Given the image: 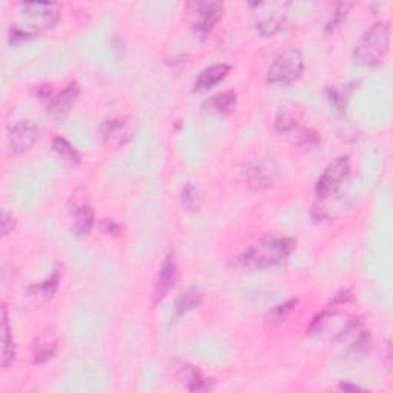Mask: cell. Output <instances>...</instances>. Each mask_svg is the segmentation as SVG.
<instances>
[{"label":"cell","instance_id":"obj_14","mask_svg":"<svg viewBox=\"0 0 393 393\" xmlns=\"http://www.w3.org/2000/svg\"><path fill=\"white\" fill-rule=\"evenodd\" d=\"M72 220H74V232L79 237H85L91 232L94 226V210L92 208L85 203V201H75L74 208L71 209Z\"/></svg>","mask_w":393,"mask_h":393},{"label":"cell","instance_id":"obj_5","mask_svg":"<svg viewBox=\"0 0 393 393\" xmlns=\"http://www.w3.org/2000/svg\"><path fill=\"white\" fill-rule=\"evenodd\" d=\"M350 172V157L349 156H340L335 160H332L328 166H325L323 176L316 180L315 193L320 198H328L333 193H337V189L341 186V183L349 176Z\"/></svg>","mask_w":393,"mask_h":393},{"label":"cell","instance_id":"obj_24","mask_svg":"<svg viewBox=\"0 0 393 393\" xmlns=\"http://www.w3.org/2000/svg\"><path fill=\"white\" fill-rule=\"evenodd\" d=\"M102 229L108 235H117L120 232V227L112 220H102Z\"/></svg>","mask_w":393,"mask_h":393},{"label":"cell","instance_id":"obj_13","mask_svg":"<svg viewBox=\"0 0 393 393\" xmlns=\"http://www.w3.org/2000/svg\"><path fill=\"white\" fill-rule=\"evenodd\" d=\"M59 283H60V274L59 271H55L50 278H46L43 283H37L28 287L26 294L33 303L45 304L55 295L57 289H59Z\"/></svg>","mask_w":393,"mask_h":393},{"label":"cell","instance_id":"obj_12","mask_svg":"<svg viewBox=\"0 0 393 393\" xmlns=\"http://www.w3.org/2000/svg\"><path fill=\"white\" fill-rule=\"evenodd\" d=\"M229 71H231V66L226 63H218V65H212L209 66V68L203 70L198 77L194 82V92H205L209 91L210 88H214L215 85H218L222 80H225L227 77Z\"/></svg>","mask_w":393,"mask_h":393},{"label":"cell","instance_id":"obj_6","mask_svg":"<svg viewBox=\"0 0 393 393\" xmlns=\"http://www.w3.org/2000/svg\"><path fill=\"white\" fill-rule=\"evenodd\" d=\"M252 6L257 9L255 21L258 30L263 36H274L281 28L289 5L284 2H266L254 4Z\"/></svg>","mask_w":393,"mask_h":393},{"label":"cell","instance_id":"obj_4","mask_svg":"<svg viewBox=\"0 0 393 393\" xmlns=\"http://www.w3.org/2000/svg\"><path fill=\"white\" fill-rule=\"evenodd\" d=\"M304 71V57L300 50L287 48L275 57L266 74V82L275 86H286L298 80Z\"/></svg>","mask_w":393,"mask_h":393},{"label":"cell","instance_id":"obj_16","mask_svg":"<svg viewBox=\"0 0 393 393\" xmlns=\"http://www.w3.org/2000/svg\"><path fill=\"white\" fill-rule=\"evenodd\" d=\"M16 358V348L13 341V332L11 325H9L8 320V311L6 306H2V367L8 369L13 366Z\"/></svg>","mask_w":393,"mask_h":393},{"label":"cell","instance_id":"obj_17","mask_svg":"<svg viewBox=\"0 0 393 393\" xmlns=\"http://www.w3.org/2000/svg\"><path fill=\"white\" fill-rule=\"evenodd\" d=\"M201 300H203V294H201L197 287H190V289L180 294L174 306V318L177 320L185 313L198 308L201 304Z\"/></svg>","mask_w":393,"mask_h":393},{"label":"cell","instance_id":"obj_23","mask_svg":"<svg viewBox=\"0 0 393 393\" xmlns=\"http://www.w3.org/2000/svg\"><path fill=\"white\" fill-rule=\"evenodd\" d=\"M350 6H352L350 4H338L337 8H335V13H333L332 21L328 23V26H325V30H328V31L335 30V28H337L344 21V18H346Z\"/></svg>","mask_w":393,"mask_h":393},{"label":"cell","instance_id":"obj_22","mask_svg":"<svg viewBox=\"0 0 393 393\" xmlns=\"http://www.w3.org/2000/svg\"><path fill=\"white\" fill-rule=\"evenodd\" d=\"M183 205L188 210H197L200 206V198H198V190L194 185L188 183L183 189Z\"/></svg>","mask_w":393,"mask_h":393},{"label":"cell","instance_id":"obj_3","mask_svg":"<svg viewBox=\"0 0 393 393\" xmlns=\"http://www.w3.org/2000/svg\"><path fill=\"white\" fill-rule=\"evenodd\" d=\"M390 50V28L386 22H377L361 36L355 46V59L364 66H378L386 60Z\"/></svg>","mask_w":393,"mask_h":393},{"label":"cell","instance_id":"obj_21","mask_svg":"<svg viewBox=\"0 0 393 393\" xmlns=\"http://www.w3.org/2000/svg\"><path fill=\"white\" fill-rule=\"evenodd\" d=\"M103 134L111 139H120L123 136H129V131L126 129V123L124 120H111L103 126Z\"/></svg>","mask_w":393,"mask_h":393},{"label":"cell","instance_id":"obj_7","mask_svg":"<svg viewBox=\"0 0 393 393\" xmlns=\"http://www.w3.org/2000/svg\"><path fill=\"white\" fill-rule=\"evenodd\" d=\"M41 136V129L31 120H21L9 128L6 145L11 154L18 156L30 149Z\"/></svg>","mask_w":393,"mask_h":393},{"label":"cell","instance_id":"obj_26","mask_svg":"<svg viewBox=\"0 0 393 393\" xmlns=\"http://www.w3.org/2000/svg\"><path fill=\"white\" fill-rule=\"evenodd\" d=\"M340 389H341V390H353V392H355V390H360L358 386H350V384H346V382H344V384H341Z\"/></svg>","mask_w":393,"mask_h":393},{"label":"cell","instance_id":"obj_25","mask_svg":"<svg viewBox=\"0 0 393 393\" xmlns=\"http://www.w3.org/2000/svg\"><path fill=\"white\" fill-rule=\"evenodd\" d=\"M14 229V218L9 217L6 212H4L2 215V234L4 237H6L9 232H11Z\"/></svg>","mask_w":393,"mask_h":393},{"label":"cell","instance_id":"obj_11","mask_svg":"<svg viewBox=\"0 0 393 393\" xmlns=\"http://www.w3.org/2000/svg\"><path fill=\"white\" fill-rule=\"evenodd\" d=\"M177 262L174 254H169L165 262L161 263L157 278H156V296L157 300L165 298L166 294L174 287L176 281H177Z\"/></svg>","mask_w":393,"mask_h":393},{"label":"cell","instance_id":"obj_10","mask_svg":"<svg viewBox=\"0 0 393 393\" xmlns=\"http://www.w3.org/2000/svg\"><path fill=\"white\" fill-rule=\"evenodd\" d=\"M195 13L198 16L195 22V30L201 34H208L214 30L215 23L223 14V4L220 2H197L194 4Z\"/></svg>","mask_w":393,"mask_h":393},{"label":"cell","instance_id":"obj_20","mask_svg":"<svg viewBox=\"0 0 393 393\" xmlns=\"http://www.w3.org/2000/svg\"><path fill=\"white\" fill-rule=\"evenodd\" d=\"M296 304H298V300H289V301H286L283 304L275 306V308L269 312V316H267V321L278 323V321L284 320L287 315L294 312V309L296 308Z\"/></svg>","mask_w":393,"mask_h":393},{"label":"cell","instance_id":"obj_2","mask_svg":"<svg viewBox=\"0 0 393 393\" xmlns=\"http://www.w3.org/2000/svg\"><path fill=\"white\" fill-rule=\"evenodd\" d=\"M295 239L292 238H266L247 247L238 257V264L247 269H263L281 264L295 249Z\"/></svg>","mask_w":393,"mask_h":393},{"label":"cell","instance_id":"obj_9","mask_svg":"<svg viewBox=\"0 0 393 393\" xmlns=\"http://www.w3.org/2000/svg\"><path fill=\"white\" fill-rule=\"evenodd\" d=\"M80 95V85L77 82H71L66 88L50 103V114L55 122H62L68 116L72 104L77 102Z\"/></svg>","mask_w":393,"mask_h":393},{"label":"cell","instance_id":"obj_18","mask_svg":"<svg viewBox=\"0 0 393 393\" xmlns=\"http://www.w3.org/2000/svg\"><path fill=\"white\" fill-rule=\"evenodd\" d=\"M208 107L218 114H231L237 104V94L234 91H225L214 95L208 103Z\"/></svg>","mask_w":393,"mask_h":393},{"label":"cell","instance_id":"obj_19","mask_svg":"<svg viewBox=\"0 0 393 393\" xmlns=\"http://www.w3.org/2000/svg\"><path fill=\"white\" fill-rule=\"evenodd\" d=\"M53 149L59 154L62 158H65L66 161H70L71 165H79L80 163V156L79 152L74 149V146L71 145V143L66 140V139H62V137H55L53 140Z\"/></svg>","mask_w":393,"mask_h":393},{"label":"cell","instance_id":"obj_1","mask_svg":"<svg viewBox=\"0 0 393 393\" xmlns=\"http://www.w3.org/2000/svg\"><path fill=\"white\" fill-rule=\"evenodd\" d=\"M23 23L14 25L9 31L11 43L33 39L48 28H53L60 17V5L50 2H26L21 5Z\"/></svg>","mask_w":393,"mask_h":393},{"label":"cell","instance_id":"obj_8","mask_svg":"<svg viewBox=\"0 0 393 393\" xmlns=\"http://www.w3.org/2000/svg\"><path fill=\"white\" fill-rule=\"evenodd\" d=\"M275 177V165L274 161L267 158H260L249 166L246 172L247 183L255 190H262L269 188L274 183Z\"/></svg>","mask_w":393,"mask_h":393},{"label":"cell","instance_id":"obj_15","mask_svg":"<svg viewBox=\"0 0 393 393\" xmlns=\"http://www.w3.org/2000/svg\"><path fill=\"white\" fill-rule=\"evenodd\" d=\"M178 379L190 392H201L209 389V379L201 373V370L190 364H183L178 369Z\"/></svg>","mask_w":393,"mask_h":393}]
</instances>
